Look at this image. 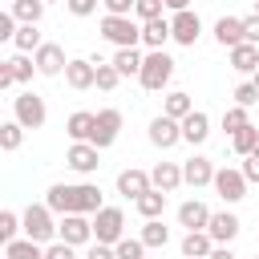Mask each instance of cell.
I'll use <instances>...</instances> for the list:
<instances>
[{
    "label": "cell",
    "instance_id": "cell-40",
    "mask_svg": "<svg viewBox=\"0 0 259 259\" xmlns=\"http://www.w3.org/2000/svg\"><path fill=\"white\" fill-rule=\"evenodd\" d=\"M113 251H117V259H146V243L142 239H121Z\"/></svg>",
    "mask_w": 259,
    "mask_h": 259
},
{
    "label": "cell",
    "instance_id": "cell-8",
    "mask_svg": "<svg viewBox=\"0 0 259 259\" xmlns=\"http://www.w3.org/2000/svg\"><path fill=\"white\" fill-rule=\"evenodd\" d=\"M57 239L69 243V247H81L93 239V223L85 214H61V227H57Z\"/></svg>",
    "mask_w": 259,
    "mask_h": 259
},
{
    "label": "cell",
    "instance_id": "cell-19",
    "mask_svg": "<svg viewBox=\"0 0 259 259\" xmlns=\"http://www.w3.org/2000/svg\"><path fill=\"white\" fill-rule=\"evenodd\" d=\"M150 182H154V190L170 194V190L182 186V166H178V162H158V166L150 170Z\"/></svg>",
    "mask_w": 259,
    "mask_h": 259
},
{
    "label": "cell",
    "instance_id": "cell-29",
    "mask_svg": "<svg viewBox=\"0 0 259 259\" xmlns=\"http://www.w3.org/2000/svg\"><path fill=\"white\" fill-rule=\"evenodd\" d=\"M142 61H146V57H142L138 49H117V53H113V69H117L121 77H134V73H142Z\"/></svg>",
    "mask_w": 259,
    "mask_h": 259
},
{
    "label": "cell",
    "instance_id": "cell-56",
    "mask_svg": "<svg viewBox=\"0 0 259 259\" xmlns=\"http://www.w3.org/2000/svg\"><path fill=\"white\" fill-rule=\"evenodd\" d=\"M255 16H259V0H255Z\"/></svg>",
    "mask_w": 259,
    "mask_h": 259
},
{
    "label": "cell",
    "instance_id": "cell-27",
    "mask_svg": "<svg viewBox=\"0 0 259 259\" xmlns=\"http://www.w3.org/2000/svg\"><path fill=\"white\" fill-rule=\"evenodd\" d=\"M105 202H101V186H93V182H81L77 186V214H97Z\"/></svg>",
    "mask_w": 259,
    "mask_h": 259
},
{
    "label": "cell",
    "instance_id": "cell-21",
    "mask_svg": "<svg viewBox=\"0 0 259 259\" xmlns=\"http://www.w3.org/2000/svg\"><path fill=\"white\" fill-rule=\"evenodd\" d=\"M93 125H97V113H89V109H77V113H69V121H65V134H69L73 142H89V138H93Z\"/></svg>",
    "mask_w": 259,
    "mask_h": 259
},
{
    "label": "cell",
    "instance_id": "cell-38",
    "mask_svg": "<svg viewBox=\"0 0 259 259\" xmlns=\"http://www.w3.org/2000/svg\"><path fill=\"white\" fill-rule=\"evenodd\" d=\"M16 231H24L20 214H16V210H0V243H12Z\"/></svg>",
    "mask_w": 259,
    "mask_h": 259
},
{
    "label": "cell",
    "instance_id": "cell-57",
    "mask_svg": "<svg viewBox=\"0 0 259 259\" xmlns=\"http://www.w3.org/2000/svg\"><path fill=\"white\" fill-rule=\"evenodd\" d=\"M45 4H53V0H45Z\"/></svg>",
    "mask_w": 259,
    "mask_h": 259
},
{
    "label": "cell",
    "instance_id": "cell-6",
    "mask_svg": "<svg viewBox=\"0 0 259 259\" xmlns=\"http://www.w3.org/2000/svg\"><path fill=\"white\" fill-rule=\"evenodd\" d=\"M214 194L231 206V202H239V198H247V178H243V170H235V166H223L219 174H214Z\"/></svg>",
    "mask_w": 259,
    "mask_h": 259
},
{
    "label": "cell",
    "instance_id": "cell-1",
    "mask_svg": "<svg viewBox=\"0 0 259 259\" xmlns=\"http://www.w3.org/2000/svg\"><path fill=\"white\" fill-rule=\"evenodd\" d=\"M20 223H24V239H32L40 247H49L57 239V227H61V223H53V210L45 202H28L24 214H20Z\"/></svg>",
    "mask_w": 259,
    "mask_h": 259
},
{
    "label": "cell",
    "instance_id": "cell-15",
    "mask_svg": "<svg viewBox=\"0 0 259 259\" xmlns=\"http://www.w3.org/2000/svg\"><path fill=\"white\" fill-rule=\"evenodd\" d=\"M97 154H101L97 146H89V142H73V146H69V154H65V162H69L77 174H93V170L101 166V162H97Z\"/></svg>",
    "mask_w": 259,
    "mask_h": 259
},
{
    "label": "cell",
    "instance_id": "cell-17",
    "mask_svg": "<svg viewBox=\"0 0 259 259\" xmlns=\"http://www.w3.org/2000/svg\"><path fill=\"white\" fill-rule=\"evenodd\" d=\"M45 206H49L53 214H77V186H65V182L49 186V194H45Z\"/></svg>",
    "mask_w": 259,
    "mask_h": 259
},
{
    "label": "cell",
    "instance_id": "cell-54",
    "mask_svg": "<svg viewBox=\"0 0 259 259\" xmlns=\"http://www.w3.org/2000/svg\"><path fill=\"white\" fill-rule=\"evenodd\" d=\"M255 158H259V142H255Z\"/></svg>",
    "mask_w": 259,
    "mask_h": 259
},
{
    "label": "cell",
    "instance_id": "cell-24",
    "mask_svg": "<svg viewBox=\"0 0 259 259\" xmlns=\"http://www.w3.org/2000/svg\"><path fill=\"white\" fill-rule=\"evenodd\" d=\"M210 251H214V239L206 231H186V239H182V255L186 259H210Z\"/></svg>",
    "mask_w": 259,
    "mask_h": 259
},
{
    "label": "cell",
    "instance_id": "cell-33",
    "mask_svg": "<svg viewBox=\"0 0 259 259\" xmlns=\"http://www.w3.org/2000/svg\"><path fill=\"white\" fill-rule=\"evenodd\" d=\"M12 45H16V53H36V49H40L45 40H40L36 24H20V28H16V40H12Z\"/></svg>",
    "mask_w": 259,
    "mask_h": 259
},
{
    "label": "cell",
    "instance_id": "cell-49",
    "mask_svg": "<svg viewBox=\"0 0 259 259\" xmlns=\"http://www.w3.org/2000/svg\"><path fill=\"white\" fill-rule=\"evenodd\" d=\"M243 178H247V182H259V158H255V154L243 162Z\"/></svg>",
    "mask_w": 259,
    "mask_h": 259
},
{
    "label": "cell",
    "instance_id": "cell-2",
    "mask_svg": "<svg viewBox=\"0 0 259 259\" xmlns=\"http://www.w3.org/2000/svg\"><path fill=\"white\" fill-rule=\"evenodd\" d=\"M170 77H174V61H170L162 49L146 53V61H142V73H138L142 89H150V93H162V89L170 85Z\"/></svg>",
    "mask_w": 259,
    "mask_h": 259
},
{
    "label": "cell",
    "instance_id": "cell-32",
    "mask_svg": "<svg viewBox=\"0 0 259 259\" xmlns=\"http://www.w3.org/2000/svg\"><path fill=\"white\" fill-rule=\"evenodd\" d=\"M8 12H12L20 24H40V16H45V0H16Z\"/></svg>",
    "mask_w": 259,
    "mask_h": 259
},
{
    "label": "cell",
    "instance_id": "cell-28",
    "mask_svg": "<svg viewBox=\"0 0 259 259\" xmlns=\"http://www.w3.org/2000/svg\"><path fill=\"white\" fill-rule=\"evenodd\" d=\"M4 259H45V247L32 239H12L4 243Z\"/></svg>",
    "mask_w": 259,
    "mask_h": 259
},
{
    "label": "cell",
    "instance_id": "cell-31",
    "mask_svg": "<svg viewBox=\"0 0 259 259\" xmlns=\"http://www.w3.org/2000/svg\"><path fill=\"white\" fill-rule=\"evenodd\" d=\"M146 247H166L170 243V227L162 223V219H146V227H142V235H138Z\"/></svg>",
    "mask_w": 259,
    "mask_h": 259
},
{
    "label": "cell",
    "instance_id": "cell-16",
    "mask_svg": "<svg viewBox=\"0 0 259 259\" xmlns=\"http://www.w3.org/2000/svg\"><path fill=\"white\" fill-rule=\"evenodd\" d=\"M146 190H154V182H150V174H146V170H134V166H130V170H121V174H117V194H125V198H134V202H138Z\"/></svg>",
    "mask_w": 259,
    "mask_h": 259
},
{
    "label": "cell",
    "instance_id": "cell-43",
    "mask_svg": "<svg viewBox=\"0 0 259 259\" xmlns=\"http://www.w3.org/2000/svg\"><path fill=\"white\" fill-rule=\"evenodd\" d=\"M16 28H20V20L4 8V12H0V40H16Z\"/></svg>",
    "mask_w": 259,
    "mask_h": 259
},
{
    "label": "cell",
    "instance_id": "cell-55",
    "mask_svg": "<svg viewBox=\"0 0 259 259\" xmlns=\"http://www.w3.org/2000/svg\"><path fill=\"white\" fill-rule=\"evenodd\" d=\"M4 4H8V8H12V4H16V0H4Z\"/></svg>",
    "mask_w": 259,
    "mask_h": 259
},
{
    "label": "cell",
    "instance_id": "cell-22",
    "mask_svg": "<svg viewBox=\"0 0 259 259\" xmlns=\"http://www.w3.org/2000/svg\"><path fill=\"white\" fill-rule=\"evenodd\" d=\"M170 36H174V32H170V20H166V16H158V20H146V24H142V45H146L150 53H154V49H162Z\"/></svg>",
    "mask_w": 259,
    "mask_h": 259
},
{
    "label": "cell",
    "instance_id": "cell-30",
    "mask_svg": "<svg viewBox=\"0 0 259 259\" xmlns=\"http://www.w3.org/2000/svg\"><path fill=\"white\" fill-rule=\"evenodd\" d=\"M134 206H138L142 219H162V210H166V194H162V190H146Z\"/></svg>",
    "mask_w": 259,
    "mask_h": 259
},
{
    "label": "cell",
    "instance_id": "cell-25",
    "mask_svg": "<svg viewBox=\"0 0 259 259\" xmlns=\"http://www.w3.org/2000/svg\"><path fill=\"white\" fill-rule=\"evenodd\" d=\"M231 69H239V73H255L259 69V45H235L231 49Z\"/></svg>",
    "mask_w": 259,
    "mask_h": 259
},
{
    "label": "cell",
    "instance_id": "cell-9",
    "mask_svg": "<svg viewBox=\"0 0 259 259\" xmlns=\"http://www.w3.org/2000/svg\"><path fill=\"white\" fill-rule=\"evenodd\" d=\"M117 134H121V113H117V109H101V113H97V125H93V138H89V146L105 150V146H113V142H117Z\"/></svg>",
    "mask_w": 259,
    "mask_h": 259
},
{
    "label": "cell",
    "instance_id": "cell-7",
    "mask_svg": "<svg viewBox=\"0 0 259 259\" xmlns=\"http://www.w3.org/2000/svg\"><path fill=\"white\" fill-rule=\"evenodd\" d=\"M32 61H36V73H40V77H61V73L69 69L65 49H61V45H53V40H45V45L32 53Z\"/></svg>",
    "mask_w": 259,
    "mask_h": 259
},
{
    "label": "cell",
    "instance_id": "cell-18",
    "mask_svg": "<svg viewBox=\"0 0 259 259\" xmlns=\"http://www.w3.org/2000/svg\"><path fill=\"white\" fill-rule=\"evenodd\" d=\"M178 223H182L186 231H206V227H210V210H206V202L186 198V202L178 206Z\"/></svg>",
    "mask_w": 259,
    "mask_h": 259
},
{
    "label": "cell",
    "instance_id": "cell-36",
    "mask_svg": "<svg viewBox=\"0 0 259 259\" xmlns=\"http://www.w3.org/2000/svg\"><path fill=\"white\" fill-rule=\"evenodd\" d=\"M8 69H12V77H16V81H32L36 61H32L28 53H16V57H8Z\"/></svg>",
    "mask_w": 259,
    "mask_h": 259
},
{
    "label": "cell",
    "instance_id": "cell-51",
    "mask_svg": "<svg viewBox=\"0 0 259 259\" xmlns=\"http://www.w3.org/2000/svg\"><path fill=\"white\" fill-rule=\"evenodd\" d=\"M210 259H235V251H231V247H214V251H210Z\"/></svg>",
    "mask_w": 259,
    "mask_h": 259
},
{
    "label": "cell",
    "instance_id": "cell-5",
    "mask_svg": "<svg viewBox=\"0 0 259 259\" xmlns=\"http://www.w3.org/2000/svg\"><path fill=\"white\" fill-rule=\"evenodd\" d=\"M93 239L109 243V247H117L125 239V214H121V206H101L93 214Z\"/></svg>",
    "mask_w": 259,
    "mask_h": 259
},
{
    "label": "cell",
    "instance_id": "cell-47",
    "mask_svg": "<svg viewBox=\"0 0 259 259\" xmlns=\"http://www.w3.org/2000/svg\"><path fill=\"white\" fill-rule=\"evenodd\" d=\"M45 259H73V247L57 239V243H49V247H45Z\"/></svg>",
    "mask_w": 259,
    "mask_h": 259
},
{
    "label": "cell",
    "instance_id": "cell-53",
    "mask_svg": "<svg viewBox=\"0 0 259 259\" xmlns=\"http://www.w3.org/2000/svg\"><path fill=\"white\" fill-rule=\"evenodd\" d=\"M251 81H255V89H259V69H255V77H251Z\"/></svg>",
    "mask_w": 259,
    "mask_h": 259
},
{
    "label": "cell",
    "instance_id": "cell-14",
    "mask_svg": "<svg viewBox=\"0 0 259 259\" xmlns=\"http://www.w3.org/2000/svg\"><path fill=\"white\" fill-rule=\"evenodd\" d=\"M65 85H69V89H89V85H97V65L85 61V57H73L69 69H65Z\"/></svg>",
    "mask_w": 259,
    "mask_h": 259
},
{
    "label": "cell",
    "instance_id": "cell-34",
    "mask_svg": "<svg viewBox=\"0 0 259 259\" xmlns=\"http://www.w3.org/2000/svg\"><path fill=\"white\" fill-rule=\"evenodd\" d=\"M20 142H24V125H20L16 117H12V121H4V125H0V146L12 154V150H20Z\"/></svg>",
    "mask_w": 259,
    "mask_h": 259
},
{
    "label": "cell",
    "instance_id": "cell-26",
    "mask_svg": "<svg viewBox=\"0 0 259 259\" xmlns=\"http://www.w3.org/2000/svg\"><path fill=\"white\" fill-rule=\"evenodd\" d=\"M162 113H166V117H174V121L190 117V113H194V101H190V93H182V89L166 93V105H162Z\"/></svg>",
    "mask_w": 259,
    "mask_h": 259
},
{
    "label": "cell",
    "instance_id": "cell-48",
    "mask_svg": "<svg viewBox=\"0 0 259 259\" xmlns=\"http://www.w3.org/2000/svg\"><path fill=\"white\" fill-rule=\"evenodd\" d=\"M85 259H117V251H113L109 243H93V247L85 251Z\"/></svg>",
    "mask_w": 259,
    "mask_h": 259
},
{
    "label": "cell",
    "instance_id": "cell-20",
    "mask_svg": "<svg viewBox=\"0 0 259 259\" xmlns=\"http://www.w3.org/2000/svg\"><path fill=\"white\" fill-rule=\"evenodd\" d=\"M214 40H219L227 53H231L235 45H243V20H239V16H219V20H214Z\"/></svg>",
    "mask_w": 259,
    "mask_h": 259
},
{
    "label": "cell",
    "instance_id": "cell-10",
    "mask_svg": "<svg viewBox=\"0 0 259 259\" xmlns=\"http://www.w3.org/2000/svg\"><path fill=\"white\" fill-rule=\"evenodd\" d=\"M214 174H219V170H214V162H210V158H202V154H194V158H186V162H182V182H186V186H194V190H198V186H214Z\"/></svg>",
    "mask_w": 259,
    "mask_h": 259
},
{
    "label": "cell",
    "instance_id": "cell-46",
    "mask_svg": "<svg viewBox=\"0 0 259 259\" xmlns=\"http://www.w3.org/2000/svg\"><path fill=\"white\" fill-rule=\"evenodd\" d=\"M243 40H247V45H259V16H255V12L243 16Z\"/></svg>",
    "mask_w": 259,
    "mask_h": 259
},
{
    "label": "cell",
    "instance_id": "cell-4",
    "mask_svg": "<svg viewBox=\"0 0 259 259\" xmlns=\"http://www.w3.org/2000/svg\"><path fill=\"white\" fill-rule=\"evenodd\" d=\"M12 117H16L24 130H40V125H45V117H49L45 97H40V93H32V89L16 93V97H12Z\"/></svg>",
    "mask_w": 259,
    "mask_h": 259
},
{
    "label": "cell",
    "instance_id": "cell-12",
    "mask_svg": "<svg viewBox=\"0 0 259 259\" xmlns=\"http://www.w3.org/2000/svg\"><path fill=\"white\" fill-rule=\"evenodd\" d=\"M170 32H174V40L178 45H194L198 40V32H202V20H198V12H174L170 16Z\"/></svg>",
    "mask_w": 259,
    "mask_h": 259
},
{
    "label": "cell",
    "instance_id": "cell-39",
    "mask_svg": "<svg viewBox=\"0 0 259 259\" xmlns=\"http://www.w3.org/2000/svg\"><path fill=\"white\" fill-rule=\"evenodd\" d=\"M93 65H97V89H105V93H109V89L121 81V73L113 69V61H93Z\"/></svg>",
    "mask_w": 259,
    "mask_h": 259
},
{
    "label": "cell",
    "instance_id": "cell-13",
    "mask_svg": "<svg viewBox=\"0 0 259 259\" xmlns=\"http://www.w3.org/2000/svg\"><path fill=\"white\" fill-rule=\"evenodd\" d=\"M206 235L214 239V247H231V239L239 235V219H235L231 210H214V214H210V227H206Z\"/></svg>",
    "mask_w": 259,
    "mask_h": 259
},
{
    "label": "cell",
    "instance_id": "cell-58",
    "mask_svg": "<svg viewBox=\"0 0 259 259\" xmlns=\"http://www.w3.org/2000/svg\"><path fill=\"white\" fill-rule=\"evenodd\" d=\"M255 259H259V255H255Z\"/></svg>",
    "mask_w": 259,
    "mask_h": 259
},
{
    "label": "cell",
    "instance_id": "cell-44",
    "mask_svg": "<svg viewBox=\"0 0 259 259\" xmlns=\"http://www.w3.org/2000/svg\"><path fill=\"white\" fill-rule=\"evenodd\" d=\"M97 4H101V0H65V8H69L73 16H93Z\"/></svg>",
    "mask_w": 259,
    "mask_h": 259
},
{
    "label": "cell",
    "instance_id": "cell-41",
    "mask_svg": "<svg viewBox=\"0 0 259 259\" xmlns=\"http://www.w3.org/2000/svg\"><path fill=\"white\" fill-rule=\"evenodd\" d=\"M162 8H166V0H138V4H134V12L142 16V24H146V20H158Z\"/></svg>",
    "mask_w": 259,
    "mask_h": 259
},
{
    "label": "cell",
    "instance_id": "cell-52",
    "mask_svg": "<svg viewBox=\"0 0 259 259\" xmlns=\"http://www.w3.org/2000/svg\"><path fill=\"white\" fill-rule=\"evenodd\" d=\"M166 8H170V12H186V8H190V0H166Z\"/></svg>",
    "mask_w": 259,
    "mask_h": 259
},
{
    "label": "cell",
    "instance_id": "cell-37",
    "mask_svg": "<svg viewBox=\"0 0 259 259\" xmlns=\"http://www.w3.org/2000/svg\"><path fill=\"white\" fill-rule=\"evenodd\" d=\"M247 125H251V117H247V109H243V105H231V109L223 113V130H227L231 138H235L239 130H247Z\"/></svg>",
    "mask_w": 259,
    "mask_h": 259
},
{
    "label": "cell",
    "instance_id": "cell-42",
    "mask_svg": "<svg viewBox=\"0 0 259 259\" xmlns=\"http://www.w3.org/2000/svg\"><path fill=\"white\" fill-rule=\"evenodd\" d=\"M259 101V89H255V81H243L239 89H235V105H243V109H251Z\"/></svg>",
    "mask_w": 259,
    "mask_h": 259
},
{
    "label": "cell",
    "instance_id": "cell-45",
    "mask_svg": "<svg viewBox=\"0 0 259 259\" xmlns=\"http://www.w3.org/2000/svg\"><path fill=\"white\" fill-rule=\"evenodd\" d=\"M105 4V16H130L138 0H101Z\"/></svg>",
    "mask_w": 259,
    "mask_h": 259
},
{
    "label": "cell",
    "instance_id": "cell-35",
    "mask_svg": "<svg viewBox=\"0 0 259 259\" xmlns=\"http://www.w3.org/2000/svg\"><path fill=\"white\" fill-rule=\"evenodd\" d=\"M255 142H259V125H247V130H239V134L231 138L235 154H243V158H251V154H255Z\"/></svg>",
    "mask_w": 259,
    "mask_h": 259
},
{
    "label": "cell",
    "instance_id": "cell-23",
    "mask_svg": "<svg viewBox=\"0 0 259 259\" xmlns=\"http://www.w3.org/2000/svg\"><path fill=\"white\" fill-rule=\"evenodd\" d=\"M206 134H210V117L202 109H194L190 117H182V142L198 146V142H206Z\"/></svg>",
    "mask_w": 259,
    "mask_h": 259
},
{
    "label": "cell",
    "instance_id": "cell-3",
    "mask_svg": "<svg viewBox=\"0 0 259 259\" xmlns=\"http://www.w3.org/2000/svg\"><path fill=\"white\" fill-rule=\"evenodd\" d=\"M101 36L117 49H138L142 45V24H134L130 16H101Z\"/></svg>",
    "mask_w": 259,
    "mask_h": 259
},
{
    "label": "cell",
    "instance_id": "cell-50",
    "mask_svg": "<svg viewBox=\"0 0 259 259\" xmlns=\"http://www.w3.org/2000/svg\"><path fill=\"white\" fill-rule=\"evenodd\" d=\"M12 85H16V77H12L8 61H0V89H12Z\"/></svg>",
    "mask_w": 259,
    "mask_h": 259
},
{
    "label": "cell",
    "instance_id": "cell-11",
    "mask_svg": "<svg viewBox=\"0 0 259 259\" xmlns=\"http://www.w3.org/2000/svg\"><path fill=\"white\" fill-rule=\"evenodd\" d=\"M150 142H154L158 150H170V146H178V142H182V121H174V117L158 113V117L150 121Z\"/></svg>",
    "mask_w": 259,
    "mask_h": 259
}]
</instances>
